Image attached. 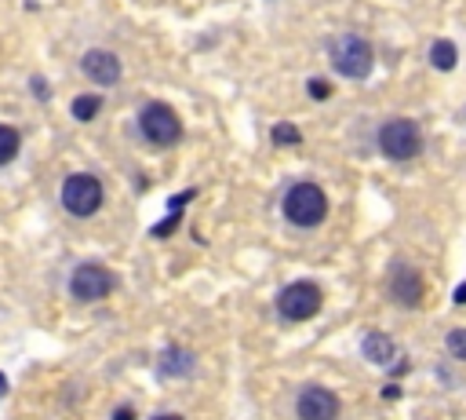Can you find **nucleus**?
Returning a JSON list of instances; mask_svg holds the SVG:
<instances>
[{
  "label": "nucleus",
  "mask_w": 466,
  "mask_h": 420,
  "mask_svg": "<svg viewBox=\"0 0 466 420\" xmlns=\"http://www.w3.org/2000/svg\"><path fill=\"white\" fill-rule=\"evenodd\" d=\"M153 420H183V416H153Z\"/></svg>",
  "instance_id": "obj_22"
},
{
  "label": "nucleus",
  "mask_w": 466,
  "mask_h": 420,
  "mask_svg": "<svg viewBox=\"0 0 466 420\" xmlns=\"http://www.w3.org/2000/svg\"><path fill=\"white\" fill-rule=\"evenodd\" d=\"M284 216L296 227H317L328 216V197L317 183H296L284 194Z\"/></svg>",
  "instance_id": "obj_1"
},
{
  "label": "nucleus",
  "mask_w": 466,
  "mask_h": 420,
  "mask_svg": "<svg viewBox=\"0 0 466 420\" xmlns=\"http://www.w3.org/2000/svg\"><path fill=\"white\" fill-rule=\"evenodd\" d=\"M116 420H135V413H132V409H121V413H116Z\"/></svg>",
  "instance_id": "obj_20"
},
{
  "label": "nucleus",
  "mask_w": 466,
  "mask_h": 420,
  "mask_svg": "<svg viewBox=\"0 0 466 420\" xmlns=\"http://www.w3.org/2000/svg\"><path fill=\"white\" fill-rule=\"evenodd\" d=\"M299 420H335L339 416V398L328 388H306L299 395Z\"/></svg>",
  "instance_id": "obj_9"
},
{
  "label": "nucleus",
  "mask_w": 466,
  "mask_h": 420,
  "mask_svg": "<svg viewBox=\"0 0 466 420\" xmlns=\"http://www.w3.org/2000/svg\"><path fill=\"white\" fill-rule=\"evenodd\" d=\"M19 132L12 128V125H0V165H8V162H15V153H19Z\"/></svg>",
  "instance_id": "obj_14"
},
{
  "label": "nucleus",
  "mask_w": 466,
  "mask_h": 420,
  "mask_svg": "<svg viewBox=\"0 0 466 420\" xmlns=\"http://www.w3.org/2000/svg\"><path fill=\"white\" fill-rule=\"evenodd\" d=\"M310 95H314V99H328V95H332V84L321 81V77H314V81H310Z\"/></svg>",
  "instance_id": "obj_18"
},
{
  "label": "nucleus",
  "mask_w": 466,
  "mask_h": 420,
  "mask_svg": "<svg viewBox=\"0 0 466 420\" xmlns=\"http://www.w3.org/2000/svg\"><path fill=\"white\" fill-rule=\"evenodd\" d=\"M430 63H434V70H441V74L455 70V63H459V48H455L452 40H434V48H430Z\"/></svg>",
  "instance_id": "obj_12"
},
{
  "label": "nucleus",
  "mask_w": 466,
  "mask_h": 420,
  "mask_svg": "<svg viewBox=\"0 0 466 420\" xmlns=\"http://www.w3.org/2000/svg\"><path fill=\"white\" fill-rule=\"evenodd\" d=\"M332 66H335V74H342L350 81H361L375 66V51H372V44L365 37H342L332 48Z\"/></svg>",
  "instance_id": "obj_3"
},
{
  "label": "nucleus",
  "mask_w": 466,
  "mask_h": 420,
  "mask_svg": "<svg viewBox=\"0 0 466 420\" xmlns=\"http://www.w3.org/2000/svg\"><path fill=\"white\" fill-rule=\"evenodd\" d=\"M455 303H466V282L455 289Z\"/></svg>",
  "instance_id": "obj_19"
},
{
  "label": "nucleus",
  "mask_w": 466,
  "mask_h": 420,
  "mask_svg": "<svg viewBox=\"0 0 466 420\" xmlns=\"http://www.w3.org/2000/svg\"><path fill=\"white\" fill-rule=\"evenodd\" d=\"M63 205L70 208L73 216H91L99 213V205H102V183L95 176H70L63 183Z\"/></svg>",
  "instance_id": "obj_6"
},
{
  "label": "nucleus",
  "mask_w": 466,
  "mask_h": 420,
  "mask_svg": "<svg viewBox=\"0 0 466 420\" xmlns=\"http://www.w3.org/2000/svg\"><path fill=\"white\" fill-rule=\"evenodd\" d=\"M99 107H102L99 95H81V99H73V118L77 121H91L99 114Z\"/></svg>",
  "instance_id": "obj_15"
},
{
  "label": "nucleus",
  "mask_w": 466,
  "mask_h": 420,
  "mask_svg": "<svg viewBox=\"0 0 466 420\" xmlns=\"http://www.w3.org/2000/svg\"><path fill=\"white\" fill-rule=\"evenodd\" d=\"M139 128H142V136H146L150 143H157V146H171V143H179V136H183L179 118H175V110H168L164 102H150V107H142Z\"/></svg>",
  "instance_id": "obj_5"
},
{
  "label": "nucleus",
  "mask_w": 466,
  "mask_h": 420,
  "mask_svg": "<svg viewBox=\"0 0 466 420\" xmlns=\"http://www.w3.org/2000/svg\"><path fill=\"white\" fill-rule=\"evenodd\" d=\"M444 344H448V354H452V358H466V329H452V333L444 337Z\"/></svg>",
  "instance_id": "obj_17"
},
{
  "label": "nucleus",
  "mask_w": 466,
  "mask_h": 420,
  "mask_svg": "<svg viewBox=\"0 0 466 420\" xmlns=\"http://www.w3.org/2000/svg\"><path fill=\"white\" fill-rule=\"evenodd\" d=\"M113 285H116L113 271H106V267H99V264H81V267L73 271V278H70L73 296H77V300H88V303L106 300V296L113 293Z\"/></svg>",
  "instance_id": "obj_7"
},
{
  "label": "nucleus",
  "mask_w": 466,
  "mask_h": 420,
  "mask_svg": "<svg viewBox=\"0 0 466 420\" xmlns=\"http://www.w3.org/2000/svg\"><path fill=\"white\" fill-rule=\"evenodd\" d=\"M171 370H179V377H186V373L194 370V358H190L186 351H179V347H168V351H164V358H160V373L175 377Z\"/></svg>",
  "instance_id": "obj_13"
},
{
  "label": "nucleus",
  "mask_w": 466,
  "mask_h": 420,
  "mask_svg": "<svg viewBox=\"0 0 466 420\" xmlns=\"http://www.w3.org/2000/svg\"><path fill=\"white\" fill-rule=\"evenodd\" d=\"M361 351H365V358L375 362V365H386V362L397 358V344H393L386 333H368L365 344H361Z\"/></svg>",
  "instance_id": "obj_11"
},
{
  "label": "nucleus",
  "mask_w": 466,
  "mask_h": 420,
  "mask_svg": "<svg viewBox=\"0 0 466 420\" xmlns=\"http://www.w3.org/2000/svg\"><path fill=\"white\" fill-rule=\"evenodd\" d=\"M303 136H299V128L296 125H273V143H280V146H296Z\"/></svg>",
  "instance_id": "obj_16"
},
{
  "label": "nucleus",
  "mask_w": 466,
  "mask_h": 420,
  "mask_svg": "<svg viewBox=\"0 0 466 420\" xmlns=\"http://www.w3.org/2000/svg\"><path fill=\"white\" fill-rule=\"evenodd\" d=\"M390 293H393V300L397 303H404V307H419L423 303V296H427V282H423V275L416 271V267H393V275H390Z\"/></svg>",
  "instance_id": "obj_8"
},
{
  "label": "nucleus",
  "mask_w": 466,
  "mask_h": 420,
  "mask_svg": "<svg viewBox=\"0 0 466 420\" xmlns=\"http://www.w3.org/2000/svg\"><path fill=\"white\" fill-rule=\"evenodd\" d=\"M277 311L288 322H306L321 311V289L314 282H291L277 296Z\"/></svg>",
  "instance_id": "obj_4"
},
{
  "label": "nucleus",
  "mask_w": 466,
  "mask_h": 420,
  "mask_svg": "<svg viewBox=\"0 0 466 420\" xmlns=\"http://www.w3.org/2000/svg\"><path fill=\"white\" fill-rule=\"evenodd\" d=\"M81 70L95 81V84H116L121 81V59L113 56V51H88Z\"/></svg>",
  "instance_id": "obj_10"
},
{
  "label": "nucleus",
  "mask_w": 466,
  "mask_h": 420,
  "mask_svg": "<svg viewBox=\"0 0 466 420\" xmlns=\"http://www.w3.org/2000/svg\"><path fill=\"white\" fill-rule=\"evenodd\" d=\"M8 395V381H4V373H0V398Z\"/></svg>",
  "instance_id": "obj_21"
},
{
  "label": "nucleus",
  "mask_w": 466,
  "mask_h": 420,
  "mask_svg": "<svg viewBox=\"0 0 466 420\" xmlns=\"http://www.w3.org/2000/svg\"><path fill=\"white\" fill-rule=\"evenodd\" d=\"M379 150L390 157V162H412V157H419L423 150V132L416 121L408 118H393L379 128Z\"/></svg>",
  "instance_id": "obj_2"
}]
</instances>
